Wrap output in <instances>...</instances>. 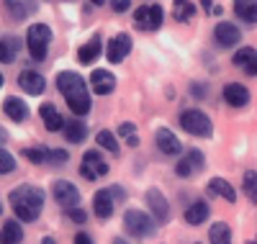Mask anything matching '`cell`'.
Listing matches in <instances>:
<instances>
[{
	"label": "cell",
	"instance_id": "obj_44",
	"mask_svg": "<svg viewBox=\"0 0 257 244\" xmlns=\"http://www.w3.org/2000/svg\"><path fill=\"white\" fill-rule=\"evenodd\" d=\"M126 144H128V147H139V137H137V134H134V137H128Z\"/></svg>",
	"mask_w": 257,
	"mask_h": 244
},
{
	"label": "cell",
	"instance_id": "obj_41",
	"mask_svg": "<svg viewBox=\"0 0 257 244\" xmlns=\"http://www.w3.org/2000/svg\"><path fill=\"white\" fill-rule=\"evenodd\" d=\"M134 129H137V126H134V124H128V121L121 124V126H118V137H126V139H128V137H134Z\"/></svg>",
	"mask_w": 257,
	"mask_h": 244
},
{
	"label": "cell",
	"instance_id": "obj_22",
	"mask_svg": "<svg viewBox=\"0 0 257 244\" xmlns=\"http://www.w3.org/2000/svg\"><path fill=\"white\" fill-rule=\"evenodd\" d=\"M100 52H103V44H100V36L95 34V36H90L88 44H82V47L77 49V62L80 64H93L100 57Z\"/></svg>",
	"mask_w": 257,
	"mask_h": 244
},
{
	"label": "cell",
	"instance_id": "obj_20",
	"mask_svg": "<svg viewBox=\"0 0 257 244\" xmlns=\"http://www.w3.org/2000/svg\"><path fill=\"white\" fill-rule=\"evenodd\" d=\"M208 216H211V206L206 201H196L185 208V224L188 226H201L208 221Z\"/></svg>",
	"mask_w": 257,
	"mask_h": 244
},
{
	"label": "cell",
	"instance_id": "obj_7",
	"mask_svg": "<svg viewBox=\"0 0 257 244\" xmlns=\"http://www.w3.org/2000/svg\"><path fill=\"white\" fill-rule=\"evenodd\" d=\"M165 21V11L162 6L152 3V6H139L134 11V26L142 31H157Z\"/></svg>",
	"mask_w": 257,
	"mask_h": 244
},
{
	"label": "cell",
	"instance_id": "obj_46",
	"mask_svg": "<svg viewBox=\"0 0 257 244\" xmlns=\"http://www.w3.org/2000/svg\"><path fill=\"white\" fill-rule=\"evenodd\" d=\"M211 13H213V16H221V13H224V8H221V6H213V11H211Z\"/></svg>",
	"mask_w": 257,
	"mask_h": 244
},
{
	"label": "cell",
	"instance_id": "obj_42",
	"mask_svg": "<svg viewBox=\"0 0 257 244\" xmlns=\"http://www.w3.org/2000/svg\"><path fill=\"white\" fill-rule=\"evenodd\" d=\"M75 244H93V236L85 234V231H77L75 234Z\"/></svg>",
	"mask_w": 257,
	"mask_h": 244
},
{
	"label": "cell",
	"instance_id": "obj_40",
	"mask_svg": "<svg viewBox=\"0 0 257 244\" xmlns=\"http://www.w3.org/2000/svg\"><path fill=\"white\" fill-rule=\"evenodd\" d=\"M108 190H111V195H113L116 203H123V201H126V190H123L121 185H111Z\"/></svg>",
	"mask_w": 257,
	"mask_h": 244
},
{
	"label": "cell",
	"instance_id": "obj_45",
	"mask_svg": "<svg viewBox=\"0 0 257 244\" xmlns=\"http://www.w3.org/2000/svg\"><path fill=\"white\" fill-rule=\"evenodd\" d=\"M41 244H57V239L54 236H44V239H41Z\"/></svg>",
	"mask_w": 257,
	"mask_h": 244
},
{
	"label": "cell",
	"instance_id": "obj_36",
	"mask_svg": "<svg viewBox=\"0 0 257 244\" xmlns=\"http://www.w3.org/2000/svg\"><path fill=\"white\" fill-rule=\"evenodd\" d=\"M49 162H54V165H67L70 162V154H67V149H52L49 152Z\"/></svg>",
	"mask_w": 257,
	"mask_h": 244
},
{
	"label": "cell",
	"instance_id": "obj_18",
	"mask_svg": "<svg viewBox=\"0 0 257 244\" xmlns=\"http://www.w3.org/2000/svg\"><path fill=\"white\" fill-rule=\"evenodd\" d=\"M39 116H41V121H44V129L47 131H62L64 124H67V121L62 118V113L57 110V105H52V103H41Z\"/></svg>",
	"mask_w": 257,
	"mask_h": 244
},
{
	"label": "cell",
	"instance_id": "obj_4",
	"mask_svg": "<svg viewBox=\"0 0 257 244\" xmlns=\"http://www.w3.org/2000/svg\"><path fill=\"white\" fill-rule=\"evenodd\" d=\"M123 229L132 236H137V239H144V236H152L157 231V221H155V216H149L147 211L128 208L123 213Z\"/></svg>",
	"mask_w": 257,
	"mask_h": 244
},
{
	"label": "cell",
	"instance_id": "obj_2",
	"mask_svg": "<svg viewBox=\"0 0 257 244\" xmlns=\"http://www.w3.org/2000/svg\"><path fill=\"white\" fill-rule=\"evenodd\" d=\"M57 87H59V93L64 95V100H67V105L75 113V118H82V116L90 113L93 100H90V93H88V82H85L77 72L62 70L57 75Z\"/></svg>",
	"mask_w": 257,
	"mask_h": 244
},
{
	"label": "cell",
	"instance_id": "obj_48",
	"mask_svg": "<svg viewBox=\"0 0 257 244\" xmlns=\"http://www.w3.org/2000/svg\"><path fill=\"white\" fill-rule=\"evenodd\" d=\"M90 3H93V6H103V3H105V0H90Z\"/></svg>",
	"mask_w": 257,
	"mask_h": 244
},
{
	"label": "cell",
	"instance_id": "obj_27",
	"mask_svg": "<svg viewBox=\"0 0 257 244\" xmlns=\"http://www.w3.org/2000/svg\"><path fill=\"white\" fill-rule=\"evenodd\" d=\"M208 241L211 244H231V226L226 221H216L208 229Z\"/></svg>",
	"mask_w": 257,
	"mask_h": 244
},
{
	"label": "cell",
	"instance_id": "obj_33",
	"mask_svg": "<svg viewBox=\"0 0 257 244\" xmlns=\"http://www.w3.org/2000/svg\"><path fill=\"white\" fill-rule=\"evenodd\" d=\"M13 170H16V157H13L8 149L0 147V175H8Z\"/></svg>",
	"mask_w": 257,
	"mask_h": 244
},
{
	"label": "cell",
	"instance_id": "obj_15",
	"mask_svg": "<svg viewBox=\"0 0 257 244\" xmlns=\"http://www.w3.org/2000/svg\"><path fill=\"white\" fill-rule=\"evenodd\" d=\"M231 64H234V67H242L244 75L257 77V49H252V47H242L237 54L231 57Z\"/></svg>",
	"mask_w": 257,
	"mask_h": 244
},
{
	"label": "cell",
	"instance_id": "obj_38",
	"mask_svg": "<svg viewBox=\"0 0 257 244\" xmlns=\"http://www.w3.org/2000/svg\"><path fill=\"white\" fill-rule=\"evenodd\" d=\"M206 93H208V85L206 82H193L190 85V95L193 98H206Z\"/></svg>",
	"mask_w": 257,
	"mask_h": 244
},
{
	"label": "cell",
	"instance_id": "obj_37",
	"mask_svg": "<svg viewBox=\"0 0 257 244\" xmlns=\"http://www.w3.org/2000/svg\"><path fill=\"white\" fill-rule=\"evenodd\" d=\"M193 172H196V170L190 167V162H188L185 157H183V160H180V162L175 165V175H178V177H190Z\"/></svg>",
	"mask_w": 257,
	"mask_h": 244
},
{
	"label": "cell",
	"instance_id": "obj_5",
	"mask_svg": "<svg viewBox=\"0 0 257 244\" xmlns=\"http://www.w3.org/2000/svg\"><path fill=\"white\" fill-rule=\"evenodd\" d=\"M49 44H52V29H49L47 24H34V26H29V31H26V47H29L31 59L44 62Z\"/></svg>",
	"mask_w": 257,
	"mask_h": 244
},
{
	"label": "cell",
	"instance_id": "obj_26",
	"mask_svg": "<svg viewBox=\"0 0 257 244\" xmlns=\"http://www.w3.org/2000/svg\"><path fill=\"white\" fill-rule=\"evenodd\" d=\"M234 13L244 24H257V0H234Z\"/></svg>",
	"mask_w": 257,
	"mask_h": 244
},
{
	"label": "cell",
	"instance_id": "obj_51",
	"mask_svg": "<svg viewBox=\"0 0 257 244\" xmlns=\"http://www.w3.org/2000/svg\"><path fill=\"white\" fill-rule=\"evenodd\" d=\"M0 213H3V203H0Z\"/></svg>",
	"mask_w": 257,
	"mask_h": 244
},
{
	"label": "cell",
	"instance_id": "obj_32",
	"mask_svg": "<svg viewBox=\"0 0 257 244\" xmlns=\"http://www.w3.org/2000/svg\"><path fill=\"white\" fill-rule=\"evenodd\" d=\"M6 11L11 13L13 21H24L29 16V6L26 0H6Z\"/></svg>",
	"mask_w": 257,
	"mask_h": 244
},
{
	"label": "cell",
	"instance_id": "obj_9",
	"mask_svg": "<svg viewBox=\"0 0 257 244\" xmlns=\"http://www.w3.org/2000/svg\"><path fill=\"white\" fill-rule=\"evenodd\" d=\"M144 201H147V206H149V211H152L157 224H167L170 221V203H167L165 193L160 188H149L147 195H144Z\"/></svg>",
	"mask_w": 257,
	"mask_h": 244
},
{
	"label": "cell",
	"instance_id": "obj_1",
	"mask_svg": "<svg viewBox=\"0 0 257 244\" xmlns=\"http://www.w3.org/2000/svg\"><path fill=\"white\" fill-rule=\"evenodd\" d=\"M8 201H11V208L16 213L18 221H24V224H31L41 216L44 211V201H47V193L41 190L39 185H18L8 193Z\"/></svg>",
	"mask_w": 257,
	"mask_h": 244
},
{
	"label": "cell",
	"instance_id": "obj_25",
	"mask_svg": "<svg viewBox=\"0 0 257 244\" xmlns=\"http://www.w3.org/2000/svg\"><path fill=\"white\" fill-rule=\"evenodd\" d=\"M62 131H64V139H67L70 144H80V142H85V137H88V126H85V121H80V118L67 121Z\"/></svg>",
	"mask_w": 257,
	"mask_h": 244
},
{
	"label": "cell",
	"instance_id": "obj_10",
	"mask_svg": "<svg viewBox=\"0 0 257 244\" xmlns=\"http://www.w3.org/2000/svg\"><path fill=\"white\" fill-rule=\"evenodd\" d=\"M128 52H132V36H128L126 31L116 34L111 41H108V49H105V57H108L111 64H118L128 57Z\"/></svg>",
	"mask_w": 257,
	"mask_h": 244
},
{
	"label": "cell",
	"instance_id": "obj_12",
	"mask_svg": "<svg viewBox=\"0 0 257 244\" xmlns=\"http://www.w3.org/2000/svg\"><path fill=\"white\" fill-rule=\"evenodd\" d=\"M155 142H157V149H160L162 154H167V157H178V154L183 152L180 139H178L167 126H160V129L155 131Z\"/></svg>",
	"mask_w": 257,
	"mask_h": 244
},
{
	"label": "cell",
	"instance_id": "obj_47",
	"mask_svg": "<svg viewBox=\"0 0 257 244\" xmlns=\"http://www.w3.org/2000/svg\"><path fill=\"white\" fill-rule=\"evenodd\" d=\"M113 244H128V241H126V239H121V236H116V239H113Z\"/></svg>",
	"mask_w": 257,
	"mask_h": 244
},
{
	"label": "cell",
	"instance_id": "obj_53",
	"mask_svg": "<svg viewBox=\"0 0 257 244\" xmlns=\"http://www.w3.org/2000/svg\"><path fill=\"white\" fill-rule=\"evenodd\" d=\"M254 239H257V236H254Z\"/></svg>",
	"mask_w": 257,
	"mask_h": 244
},
{
	"label": "cell",
	"instance_id": "obj_52",
	"mask_svg": "<svg viewBox=\"0 0 257 244\" xmlns=\"http://www.w3.org/2000/svg\"><path fill=\"white\" fill-rule=\"evenodd\" d=\"M193 244H201V241H193Z\"/></svg>",
	"mask_w": 257,
	"mask_h": 244
},
{
	"label": "cell",
	"instance_id": "obj_23",
	"mask_svg": "<svg viewBox=\"0 0 257 244\" xmlns=\"http://www.w3.org/2000/svg\"><path fill=\"white\" fill-rule=\"evenodd\" d=\"M21 47H24V41H21L18 36H13V34L3 36V39H0V62H6V64L16 62Z\"/></svg>",
	"mask_w": 257,
	"mask_h": 244
},
{
	"label": "cell",
	"instance_id": "obj_28",
	"mask_svg": "<svg viewBox=\"0 0 257 244\" xmlns=\"http://www.w3.org/2000/svg\"><path fill=\"white\" fill-rule=\"evenodd\" d=\"M95 142H98V149H105V152H111L113 157H118L121 147H118V139H116L113 131H108V129H100V131H98V137H95Z\"/></svg>",
	"mask_w": 257,
	"mask_h": 244
},
{
	"label": "cell",
	"instance_id": "obj_50",
	"mask_svg": "<svg viewBox=\"0 0 257 244\" xmlns=\"http://www.w3.org/2000/svg\"><path fill=\"white\" fill-rule=\"evenodd\" d=\"M0 87H3V75H0Z\"/></svg>",
	"mask_w": 257,
	"mask_h": 244
},
{
	"label": "cell",
	"instance_id": "obj_34",
	"mask_svg": "<svg viewBox=\"0 0 257 244\" xmlns=\"http://www.w3.org/2000/svg\"><path fill=\"white\" fill-rule=\"evenodd\" d=\"M185 160L190 162V167H193V170H196V172L206 167V154H203L201 149H190V152L185 154Z\"/></svg>",
	"mask_w": 257,
	"mask_h": 244
},
{
	"label": "cell",
	"instance_id": "obj_30",
	"mask_svg": "<svg viewBox=\"0 0 257 244\" xmlns=\"http://www.w3.org/2000/svg\"><path fill=\"white\" fill-rule=\"evenodd\" d=\"M49 147H44V144H39V147H26L24 152H21V154H24V157L26 160H31L34 165H44V162H49Z\"/></svg>",
	"mask_w": 257,
	"mask_h": 244
},
{
	"label": "cell",
	"instance_id": "obj_11",
	"mask_svg": "<svg viewBox=\"0 0 257 244\" xmlns=\"http://www.w3.org/2000/svg\"><path fill=\"white\" fill-rule=\"evenodd\" d=\"M213 39H216V44L221 49H231V47L239 44L242 34H239V29L234 24H229V21H219V24L213 26Z\"/></svg>",
	"mask_w": 257,
	"mask_h": 244
},
{
	"label": "cell",
	"instance_id": "obj_35",
	"mask_svg": "<svg viewBox=\"0 0 257 244\" xmlns=\"http://www.w3.org/2000/svg\"><path fill=\"white\" fill-rule=\"evenodd\" d=\"M64 216H67L72 224H85V221H88V213H85L80 206H75V208H67L64 211Z\"/></svg>",
	"mask_w": 257,
	"mask_h": 244
},
{
	"label": "cell",
	"instance_id": "obj_6",
	"mask_svg": "<svg viewBox=\"0 0 257 244\" xmlns=\"http://www.w3.org/2000/svg\"><path fill=\"white\" fill-rule=\"evenodd\" d=\"M108 162L103 160L100 149H88L82 154V162H80V175L85 177V180H98V177L108 175Z\"/></svg>",
	"mask_w": 257,
	"mask_h": 244
},
{
	"label": "cell",
	"instance_id": "obj_17",
	"mask_svg": "<svg viewBox=\"0 0 257 244\" xmlns=\"http://www.w3.org/2000/svg\"><path fill=\"white\" fill-rule=\"evenodd\" d=\"M249 90L242 85V82H229L224 85V100L231 105V108H244L249 103Z\"/></svg>",
	"mask_w": 257,
	"mask_h": 244
},
{
	"label": "cell",
	"instance_id": "obj_16",
	"mask_svg": "<svg viewBox=\"0 0 257 244\" xmlns=\"http://www.w3.org/2000/svg\"><path fill=\"white\" fill-rule=\"evenodd\" d=\"M93 211H95V216L103 218V221L113 216V211H116V201H113V195H111L108 188H103V190H98V193L93 195Z\"/></svg>",
	"mask_w": 257,
	"mask_h": 244
},
{
	"label": "cell",
	"instance_id": "obj_21",
	"mask_svg": "<svg viewBox=\"0 0 257 244\" xmlns=\"http://www.w3.org/2000/svg\"><path fill=\"white\" fill-rule=\"evenodd\" d=\"M3 110H6V116H8L11 121H16V124H21V121L29 118V105H26V100H21V98H16V95H11V98L3 100Z\"/></svg>",
	"mask_w": 257,
	"mask_h": 244
},
{
	"label": "cell",
	"instance_id": "obj_43",
	"mask_svg": "<svg viewBox=\"0 0 257 244\" xmlns=\"http://www.w3.org/2000/svg\"><path fill=\"white\" fill-rule=\"evenodd\" d=\"M201 6H203V11H213V0H201Z\"/></svg>",
	"mask_w": 257,
	"mask_h": 244
},
{
	"label": "cell",
	"instance_id": "obj_14",
	"mask_svg": "<svg viewBox=\"0 0 257 244\" xmlns=\"http://www.w3.org/2000/svg\"><path fill=\"white\" fill-rule=\"evenodd\" d=\"M90 87L98 95H111L116 90V77L111 70H93L90 72Z\"/></svg>",
	"mask_w": 257,
	"mask_h": 244
},
{
	"label": "cell",
	"instance_id": "obj_31",
	"mask_svg": "<svg viewBox=\"0 0 257 244\" xmlns=\"http://www.w3.org/2000/svg\"><path fill=\"white\" fill-rule=\"evenodd\" d=\"M242 190H244V195L249 198V201L257 206V172H254V170H247V172H244V177H242Z\"/></svg>",
	"mask_w": 257,
	"mask_h": 244
},
{
	"label": "cell",
	"instance_id": "obj_8",
	"mask_svg": "<svg viewBox=\"0 0 257 244\" xmlns=\"http://www.w3.org/2000/svg\"><path fill=\"white\" fill-rule=\"evenodd\" d=\"M52 195H54L57 206H62L64 211L80 206V190H77V185L70 183V180H54V183H52Z\"/></svg>",
	"mask_w": 257,
	"mask_h": 244
},
{
	"label": "cell",
	"instance_id": "obj_29",
	"mask_svg": "<svg viewBox=\"0 0 257 244\" xmlns=\"http://www.w3.org/2000/svg\"><path fill=\"white\" fill-rule=\"evenodd\" d=\"M193 16H196V6H193V0H173V18L175 21L188 24Z\"/></svg>",
	"mask_w": 257,
	"mask_h": 244
},
{
	"label": "cell",
	"instance_id": "obj_13",
	"mask_svg": "<svg viewBox=\"0 0 257 244\" xmlns=\"http://www.w3.org/2000/svg\"><path fill=\"white\" fill-rule=\"evenodd\" d=\"M18 85H21V90L29 93V95H41L47 90V77L36 70H24L18 75Z\"/></svg>",
	"mask_w": 257,
	"mask_h": 244
},
{
	"label": "cell",
	"instance_id": "obj_19",
	"mask_svg": "<svg viewBox=\"0 0 257 244\" xmlns=\"http://www.w3.org/2000/svg\"><path fill=\"white\" fill-rule=\"evenodd\" d=\"M206 190H208V195H219V198H224L226 203H237V190H234L231 183L224 180V177H211Z\"/></svg>",
	"mask_w": 257,
	"mask_h": 244
},
{
	"label": "cell",
	"instance_id": "obj_3",
	"mask_svg": "<svg viewBox=\"0 0 257 244\" xmlns=\"http://www.w3.org/2000/svg\"><path fill=\"white\" fill-rule=\"evenodd\" d=\"M180 126H183V131H188L190 137H201V139L213 137V121L201 108H185L180 113Z\"/></svg>",
	"mask_w": 257,
	"mask_h": 244
},
{
	"label": "cell",
	"instance_id": "obj_39",
	"mask_svg": "<svg viewBox=\"0 0 257 244\" xmlns=\"http://www.w3.org/2000/svg\"><path fill=\"white\" fill-rule=\"evenodd\" d=\"M108 3H111V11L113 13H123V11H128L132 0H108Z\"/></svg>",
	"mask_w": 257,
	"mask_h": 244
},
{
	"label": "cell",
	"instance_id": "obj_49",
	"mask_svg": "<svg viewBox=\"0 0 257 244\" xmlns=\"http://www.w3.org/2000/svg\"><path fill=\"white\" fill-rule=\"evenodd\" d=\"M247 244H257V239H252V241H247Z\"/></svg>",
	"mask_w": 257,
	"mask_h": 244
},
{
	"label": "cell",
	"instance_id": "obj_24",
	"mask_svg": "<svg viewBox=\"0 0 257 244\" xmlns=\"http://www.w3.org/2000/svg\"><path fill=\"white\" fill-rule=\"evenodd\" d=\"M24 241V226L18 218H8L0 229V244H21Z\"/></svg>",
	"mask_w": 257,
	"mask_h": 244
}]
</instances>
